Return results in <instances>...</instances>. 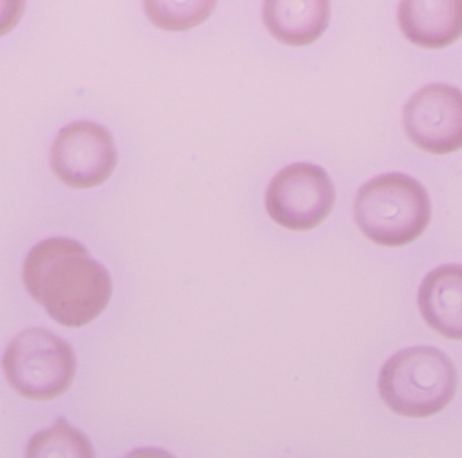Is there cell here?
Here are the masks:
<instances>
[{
	"instance_id": "obj_1",
	"label": "cell",
	"mask_w": 462,
	"mask_h": 458,
	"mask_svg": "<svg viewBox=\"0 0 462 458\" xmlns=\"http://www.w3.org/2000/svg\"><path fill=\"white\" fill-rule=\"evenodd\" d=\"M29 294L66 327L96 320L112 297V279L79 241L51 238L29 252L23 265Z\"/></svg>"
},
{
	"instance_id": "obj_2",
	"label": "cell",
	"mask_w": 462,
	"mask_h": 458,
	"mask_svg": "<svg viewBox=\"0 0 462 458\" xmlns=\"http://www.w3.org/2000/svg\"><path fill=\"white\" fill-rule=\"evenodd\" d=\"M458 376L450 358L430 346L411 347L389 358L378 374L381 400L394 414L426 419L456 396Z\"/></svg>"
},
{
	"instance_id": "obj_3",
	"label": "cell",
	"mask_w": 462,
	"mask_h": 458,
	"mask_svg": "<svg viewBox=\"0 0 462 458\" xmlns=\"http://www.w3.org/2000/svg\"><path fill=\"white\" fill-rule=\"evenodd\" d=\"M354 221L373 243L402 247L423 235L431 219L429 192L420 182L404 173H385L356 192Z\"/></svg>"
},
{
	"instance_id": "obj_4",
	"label": "cell",
	"mask_w": 462,
	"mask_h": 458,
	"mask_svg": "<svg viewBox=\"0 0 462 458\" xmlns=\"http://www.w3.org/2000/svg\"><path fill=\"white\" fill-rule=\"evenodd\" d=\"M12 387L31 400L63 395L74 381L77 358L69 341L47 328H26L14 336L4 357Z\"/></svg>"
},
{
	"instance_id": "obj_5",
	"label": "cell",
	"mask_w": 462,
	"mask_h": 458,
	"mask_svg": "<svg viewBox=\"0 0 462 458\" xmlns=\"http://www.w3.org/2000/svg\"><path fill=\"white\" fill-rule=\"evenodd\" d=\"M334 203L331 178L310 163L288 165L267 187V213L286 229L304 232L319 227L331 214Z\"/></svg>"
},
{
	"instance_id": "obj_6",
	"label": "cell",
	"mask_w": 462,
	"mask_h": 458,
	"mask_svg": "<svg viewBox=\"0 0 462 458\" xmlns=\"http://www.w3.org/2000/svg\"><path fill=\"white\" fill-rule=\"evenodd\" d=\"M405 133L413 145L432 154L462 148V91L445 83L415 92L402 111Z\"/></svg>"
},
{
	"instance_id": "obj_7",
	"label": "cell",
	"mask_w": 462,
	"mask_h": 458,
	"mask_svg": "<svg viewBox=\"0 0 462 458\" xmlns=\"http://www.w3.org/2000/svg\"><path fill=\"white\" fill-rule=\"evenodd\" d=\"M51 164L56 175L69 186H98L112 175L117 164L112 133L96 122L67 125L53 143Z\"/></svg>"
},
{
	"instance_id": "obj_8",
	"label": "cell",
	"mask_w": 462,
	"mask_h": 458,
	"mask_svg": "<svg viewBox=\"0 0 462 458\" xmlns=\"http://www.w3.org/2000/svg\"><path fill=\"white\" fill-rule=\"evenodd\" d=\"M421 317L431 330L462 341V265H445L427 274L418 292Z\"/></svg>"
},
{
	"instance_id": "obj_9",
	"label": "cell",
	"mask_w": 462,
	"mask_h": 458,
	"mask_svg": "<svg viewBox=\"0 0 462 458\" xmlns=\"http://www.w3.org/2000/svg\"><path fill=\"white\" fill-rule=\"evenodd\" d=\"M400 29L413 45L424 49L450 46L462 37V0L400 3Z\"/></svg>"
},
{
	"instance_id": "obj_10",
	"label": "cell",
	"mask_w": 462,
	"mask_h": 458,
	"mask_svg": "<svg viewBox=\"0 0 462 458\" xmlns=\"http://www.w3.org/2000/svg\"><path fill=\"white\" fill-rule=\"evenodd\" d=\"M263 22L273 37L289 46H305L315 42L329 22V3L266 2Z\"/></svg>"
},
{
	"instance_id": "obj_11",
	"label": "cell",
	"mask_w": 462,
	"mask_h": 458,
	"mask_svg": "<svg viewBox=\"0 0 462 458\" xmlns=\"http://www.w3.org/2000/svg\"><path fill=\"white\" fill-rule=\"evenodd\" d=\"M25 458H96V453L88 436L60 417L32 436Z\"/></svg>"
},
{
	"instance_id": "obj_12",
	"label": "cell",
	"mask_w": 462,
	"mask_h": 458,
	"mask_svg": "<svg viewBox=\"0 0 462 458\" xmlns=\"http://www.w3.org/2000/svg\"><path fill=\"white\" fill-rule=\"evenodd\" d=\"M215 5V2H145V11L156 26L185 30L205 21Z\"/></svg>"
},
{
	"instance_id": "obj_13",
	"label": "cell",
	"mask_w": 462,
	"mask_h": 458,
	"mask_svg": "<svg viewBox=\"0 0 462 458\" xmlns=\"http://www.w3.org/2000/svg\"><path fill=\"white\" fill-rule=\"evenodd\" d=\"M124 458H175L174 455L170 454L169 452L158 447H143V449H136L129 453Z\"/></svg>"
}]
</instances>
